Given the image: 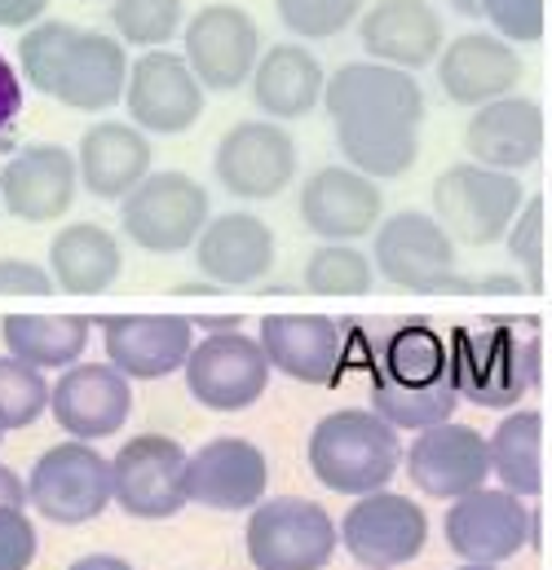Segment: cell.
<instances>
[{
    "mask_svg": "<svg viewBox=\"0 0 552 570\" xmlns=\"http://www.w3.org/2000/svg\"><path fill=\"white\" fill-rule=\"evenodd\" d=\"M323 107L332 116L336 146L349 168H358L372 181L412 173L424 125V89L412 71L372 58L345 62L336 76H327Z\"/></svg>",
    "mask_w": 552,
    "mask_h": 570,
    "instance_id": "6da1fadb",
    "label": "cell"
},
{
    "mask_svg": "<svg viewBox=\"0 0 552 570\" xmlns=\"http://www.w3.org/2000/svg\"><path fill=\"white\" fill-rule=\"evenodd\" d=\"M372 412L394 429L446 425L460 407L451 376V345L428 318H390L372 336Z\"/></svg>",
    "mask_w": 552,
    "mask_h": 570,
    "instance_id": "7a4b0ae2",
    "label": "cell"
},
{
    "mask_svg": "<svg viewBox=\"0 0 552 570\" xmlns=\"http://www.w3.org/2000/svg\"><path fill=\"white\" fill-rule=\"evenodd\" d=\"M522 323L526 318H486L446 341L460 399L491 412H513L518 399L540 381V336Z\"/></svg>",
    "mask_w": 552,
    "mask_h": 570,
    "instance_id": "3957f363",
    "label": "cell"
},
{
    "mask_svg": "<svg viewBox=\"0 0 552 570\" xmlns=\"http://www.w3.org/2000/svg\"><path fill=\"white\" fill-rule=\"evenodd\" d=\"M309 469L336 495H372L403 469L398 429L372 407H341L309 429Z\"/></svg>",
    "mask_w": 552,
    "mask_h": 570,
    "instance_id": "277c9868",
    "label": "cell"
},
{
    "mask_svg": "<svg viewBox=\"0 0 552 570\" xmlns=\"http://www.w3.org/2000/svg\"><path fill=\"white\" fill-rule=\"evenodd\" d=\"M522 204H526V186L518 181V173H495L473 159L442 168L433 181L437 226L455 244H469V248L500 244L509 235L513 217L522 213Z\"/></svg>",
    "mask_w": 552,
    "mask_h": 570,
    "instance_id": "5b68a950",
    "label": "cell"
},
{
    "mask_svg": "<svg viewBox=\"0 0 552 570\" xmlns=\"http://www.w3.org/2000/svg\"><path fill=\"white\" fill-rule=\"evenodd\" d=\"M208 222H213L208 190L181 168L146 173L138 190L120 199V226L129 244H138L141 253H155V257L190 253Z\"/></svg>",
    "mask_w": 552,
    "mask_h": 570,
    "instance_id": "8992f818",
    "label": "cell"
},
{
    "mask_svg": "<svg viewBox=\"0 0 552 570\" xmlns=\"http://www.w3.org/2000/svg\"><path fill=\"white\" fill-rule=\"evenodd\" d=\"M27 504L53 527H85L116 504L111 495V460L93 442H58L40 451L27 473Z\"/></svg>",
    "mask_w": 552,
    "mask_h": 570,
    "instance_id": "52a82bcc",
    "label": "cell"
},
{
    "mask_svg": "<svg viewBox=\"0 0 552 570\" xmlns=\"http://www.w3.org/2000/svg\"><path fill=\"white\" fill-rule=\"evenodd\" d=\"M248 562L257 570H327L341 549V527L332 513L300 495L262 500L248 513Z\"/></svg>",
    "mask_w": 552,
    "mask_h": 570,
    "instance_id": "ba28073f",
    "label": "cell"
},
{
    "mask_svg": "<svg viewBox=\"0 0 552 570\" xmlns=\"http://www.w3.org/2000/svg\"><path fill=\"white\" fill-rule=\"evenodd\" d=\"M442 535L460 562L500 567L535 540V513L526 509L522 495H513L504 487H477L446 504Z\"/></svg>",
    "mask_w": 552,
    "mask_h": 570,
    "instance_id": "9c48e42d",
    "label": "cell"
},
{
    "mask_svg": "<svg viewBox=\"0 0 552 570\" xmlns=\"http://www.w3.org/2000/svg\"><path fill=\"white\" fill-rule=\"evenodd\" d=\"M186 446L168 433H138L111 455V495L138 522H164L186 509Z\"/></svg>",
    "mask_w": 552,
    "mask_h": 570,
    "instance_id": "30bf717a",
    "label": "cell"
},
{
    "mask_svg": "<svg viewBox=\"0 0 552 570\" xmlns=\"http://www.w3.org/2000/svg\"><path fill=\"white\" fill-rule=\"evenodd\" d=\"M181 372L190 399L208 412H248L270 390V358L262 354L257 336H248L244 327L221 336H199Z\"/></svg>",
    "mask_w": 552,
    "mask_h": 570,
    "instance_id": "8fae6325",
    "label": "cell"
},
{
    "mask_svg": "<svg viewBox=\"0 0 552 570\" xmlns=\"http://www.w3.org/2000/svg\"><path fill=\"white\" fill-rule=\"evenodd\" d=\"M372 266L381 279L407 292H455L460 284V262H455V239L437 226L428 213H394L376 226V248Z\"/></svg>",
    "mask_w": 552,
    "mask_h": 570,
    "instance_id": "7c38bea8",
    "label": "cell"
},
{
    "mask_svg": "<svg viewBox=\"0 0 552 570\" xmlns=\"http://www.w3.org/2000/svg\"><path fill=\"white\" fill-rule=\"evenodd\" d=\"M181 58L213 94H235L262 62V31L239 4H204L181 31Z\"/></svg>",
    "mask_w": 552,
    "mask_h": 570,
    "instance_id": "4fadbf2b",
    "label": "cell"
},
{
    "mask_svg": "<svg viewBox=\"0 0 552 570\" xmlns=\"http://www.w3.org/2000/svg\"><path fill=\"white\" fill-rule=\"evenodd\" d=\"M428 518L412 495L372 491L349 504L341 518V544L363 570H398L424 553Z\"/></svg>",
    "mask_w": 552,
    "mask_h": 570,
    "instance_id": "5bb4252c",
    "label": "cell"
},
{
    "mask_svg": "<svg viewBox=\"0 0 552 570\" xmlns=\"http://www.w3.org/2000/svg\"><path fill=\"white\" fill-rule=\"evenodd\" d=\"M204 94L208 89L195 80V71L186 67L181 53H172V49H146L138 62L129 67V89H125L129 125H138L141 134L177 138V134H186V129L199 125Z\"/></svg>",
    "mask_w": 552,
    "mask_h": 570,
    "instance_id": "9a60e30c",
    "label": "cell"
},
{
    "mask_svg": "<svg viewBox=\"0 0 552 570\" xmlns=\"http://www.w3.org/2000/svg\"><path fill=\"white\" fill-rule=\"evenodd\" d=\"M270 491V460L248 438H213L186 455V504L253 513Z\"/></svg>",
    "mask_w": 552,
    "mask_h": 570,
    "instance_id": "2e32d148",
    "label": "cell"
},
{
    "mask_svg": "<svg viewBox=\"0 0 552 570\" xmlns=\"http://www.w3.org/2000/svg\"><path fill=\"white\" fill-rule=\"evenodd\" d=\"M213 173L235 199H275L296 181V142L275 120H239L217 142Z\"/></svg>",
    "mask_w": 552,
    "mask_h": 570,
    "instance_id": "e0dca14e",
    "label": "cell"
},
{
    "mask_svg": "<svg viewBox=\"0 0 552 570\" xmlns=\"http://www.w3.org/2000/svg\"><path fill=\"white\" fill-rule=\"evenodd\" d=\"M403 469L412 478L415 491L428 500H460L491 478V446L482 429L473 425H433L420 429L412 446H403Z\"/></svg>",
    "mask_w": 552,
    "mask_h": 570,
    "instance_id": "ac0fdd59",
    "label": "cell"
},
{
    "mask_svg": "<svg viewBox=\"0 0 552 570\" xmlns=\"http://www.w3.org/2000/svg\"><path fill=\"white\" fill-rule=\"evenodd\" d=\"M300 222L327 244H354L385 222V195L349 164H327L300 186Z\"/></svg>",
    "mask_w": 552,
    "mask_h": 570,
    "instance_id": "d6986e66",
    "label": "cell"
},
{
    "mask_svg": "<svg viewBox=\"0 0 552 570\" xmlns=\"http://www.w3.org/2000/svg\"><path fill=\"white\" fill-rule=\"evenodd\" d=\"M76 190H80V168L67 146H22L0 168V208L31 226L67 217L76 204Z\"/></svg>",
    "mask_w": 552,
    "mask_h": 570,
    "instance_id": "ffe728a7",
    "label": "cell"
},
{
    "mask_svg": "<svg viewBox=\"0 0 552 570\" xmlns=\"http://www.w3.org/2000/svg\"><path fill=\"white\" fill-rule=\"evenodd\" d=\"M102 350L125 381H159L186 367L195 350V323L181 314H107Z\"/></svg>",
    "mask_w": 552,
    "mask_h": 570,
    "instance_id": "44dd1931",
    "label": "cell"
},
{
    "mask_svg": "<svg viewBox=\"0 0 552 570\" xmlns=\"http://www.w3.org/2000/svg\"><path fill=\"white\" fill-rule=\"evenodd\" d=\"M49 412L67 438L102 442L129 425L134 381H125L111 363H76L58 376V385H49Z\"/></svg>",
    "mask_w": 552,
    "mask_h": 570,
    "instance_id": "7402d4cb",
    "label": "cell"
},
{
    "mask_svg": "<svg viewBox=\"0 0 552 570\" xmlns=\"http://www.w3.org/2000/svg\"><path fill=\"white\" fill-rule=\"evenodd\" d=\"M522 76H526L522 53L509 40H500L495 31L455 36L437 53V85H442V94L455 107H469V111L518 94V80Z\"/></svg>",
    "mask_w": 552,
    "mask_h": 570,
    "instance_id": "603a6c76",
    "label": "cell"
},
{
    "mask_svg": "<svg viewBox=\"0 0 552 570\" xmlns=\"http://www.w3.org/2000/svg\"><path fill=\"white\" fill-rule=\"evenodd\" d=\"M257 345L270 372L300 385H332L345 358V327L327 314H266L257 323Z\"/></svg>",
    "mask_w": 552,
    "mask_h": 570,
    "instance_id": "cb8c5ba5",
    "label": "cell"
},
{
    "mask_svg": "<svg viewBox=\"0 0 552 570\" xmlns=\"http://www.w3.org/2000/svg\"><path fill=\"white\" fill-rule=\"evenodd\" d=\"M358 45L372 62L420 71L446 49V27L428 0H376L358 18Z\"/></svg>",
    "mask_w": 552,
    "mask_h": 570,
    "instance_id": "d4e9b609",
    "label": "cell"
},
{
    "mask_svg": "<svg viewBox=\"0 0 552 570\" xmlns=\"http://www.w3.org/2000/svg\"><path fill=\"white\" fill-rule=\"evenodd\" d=\"M204 279L221 287H253L275 271V230L253 213H221L190 248Z\"/></svg>",
    "mask_w": 552,
    "mask_h": 570,
    "instance_id": "484cf974",
    "label": "cell"
},
{
    "mask_svg": "<svg viewBox=\"0 0 552 570\" xmlns=\"http://www.w3.org/2000/svg\"><path fill=\"white\" fill-rule=\"evenodd\" d=\"M464 146H469V159L482 164V168H495V173H522L540 159L544 150V116H540V102L535 98H500V102H486L469 116L464 125Z\"/></svg>",
    "mask_w": 552,
    "mask_h": 570,
    "instance_id": "4316f807",
    "label": "cell"
},
{
    "mask_svg": "<svg viewBox=\"0 0 552 570\" xmlns=\"http://www.w3.org/2000/svg\"><path fill=\"white\" fill-rule=\"evenodd\" d=\"M129 53L116 36L107 31H76L67 58H62V71H58V85H53V98L71 111H85V116H98V111H111L125 102V89H129Z\"/></svg>",
    "mask_w": 552,
    "mask_h": 570,
    "instance_id": "83f0119b",
    "label": "cell"
},
{
    "mask_svg": "<svg viewBox=\"0 0 552 570\" xmlns=\"http://www.w3.org/2000/svg\"><path fill=\"white\" fill-rule=\"evenodd\" d=\"M76 168H80V186L93 199H111L120 204L125 195H134L146 173H150V138L138 125L125 120H98L76 150Z\"/></svg>",
    "mask_w": 552,
    "mask_h": 570,
    "instance_id": "f1b7e54d",
    "label": "cell"
},
{
    "mask_svg": "<svg viewBox=\"0 0 552 570\" xmlns=\"http://www.w3.org/2000/svg\"><path fill=\"white\" fill-rule=\"evenodd\" d=\"M248 85H253L257 111H266V120H300L323 102L327 71L305 45L283 40V45H270V53H262Z\"/></svg>",
    "mask_w": 552,
    "mask_h": 570,
    "instance_id": "f546056e",
    "label": "cell"
},
{
    "mask_svg": "<svg viewBox=\"0 0 552 570\" xmlns=\"http://www.w3.org/2000/svg\"><path fill=\"white\" fill-rule=\"evenodd\" d=\"M120 271H125L120 239L98 222H71L49 244V275L58 292L98 296L120 279Z\"/></svg>",
    "mask_w": 552,
    "mask_h": 570,
    "instance_id": "4dcf8cb0",
    "label": "cell"
},
{
    "mask_svg": "<svg viewBox=\"0 0 552 570\" xmlns=\"http://www.w3.org/2000/svg\"><path fill=\"white\" fill-rule=\"evenodd\" d=\"M9 358H22L36 372H67L85 358L93 318L89 314H9L0 318Z\"/></svg>",
    "mask_w": 552,
    "mask_h": 570,
    "instance_id": "1f68e13d",
    "label": "cell"
},
{
    "mask_svg": "<svg viewBox=\"0 0 552 570\" xmlns=\"http://www.w3.org/2000/svg\"><path fill=\"white\" fill-rule=\"evenodd\" d=\"M491 446V478H500L504 491L535 500L544 491V416L531 407H513L495 433Z\"/></svg>",
    "mask_w": 552,
    "mask_h": 570,
    "instance_id": "d6a6232c",
    "label": "cell"
},
{
    "mask_svg": "<svg viewBox=\"0 0 552 570\" xmlns=\"http://www.w3.org/2000/svg\"><path fill=\"white\" fill-rule=\"evenodd\" d=\"M76 22H62V18H40L36 27L22 31L18 40V76L40 89L45 98H53V85H58V71H62V58L76 40Z\"/></svg>",
    "mask_w": 552,
    "mask_h": 570,
    "instance_id": "836d02e7",
    "label": "cell"
},
{
    "mask_svg": "<svg viewBox=\"0 0 552 570\" xmlns=\"http://www.w3.org/2000/svg\"><path fill=\"white\" fill-rule=\"evenodd\" d=\"M376 284V266L354 244H323L305 262V287L318 296H363Z\"/></svg>",
    "mask_w": 552,
    "mask_h": 570,
    "instance_id": "e575fe53",
    "label": "cell"
},
{
    "mask_svg": "<svg viewBox=\"0 0 552 570\" xmlns=\"http://www.w3.org/2000/svg\"><path fill=\"white\" fill-rule=\"evenodd\" d=\"M186 4L181 0H111V27L120 45L164 49L181 31Z\"/></svg>",
    "mask_w": 552,
    "mask_h": 570,
    "instance_id": "d590c367",
    "label": "cell"
},
{
    "mask_svg": "<svg viewBox=\"0 0 552 570\" xmlns=\"http://www.w3.org/2000/svg\"><path fill=\"white\" fill-rule=\"evenodd\" d=\"M49 412V381L45 372L27 367L22 358H0V433L36 425Z\"/></svg>",
    "mask_w": 552,
    "mask_h": 570,
    "instance_id": "8d00e7d4",
    "label": "cell"
},
{
    "mask_svg": "<svg viewBox=\"0 0 552 570\" xmlns=\"http://www.w3.org/2000/svg\"><path fill=\"white\" fill-rule=\"evenodd\" d=\"M504 248H509V262L518 266L526 292H540L544 287V199L540 195H526L522 213L513 217V226L504 235Z\"/></svg>",
    "mask_w": 552,
    "mask_h": 570,
    "instance_id": "74e56055",
    "label": "cell"
},
{
    "mask_svg": "<svg viewBox=\"0 0 552 570\" xmlns=\"http://www.w3.org/2000/svg\"><path fill=\"white\" fill-rule=\"evenodd\" d=\"M275 4H278L283 27H287L296 40H332V36H341V31L358 18V9H363V0H275Z\"/></svg>",
    "mask_w": 552,
    "mask_h": 570,
    "instance_id": "f35d334b",
    "label": "cell"
},
{
    "mask_svg": "<svg viewBox=\"0 0 552 570\" xmlns=\"http://www.w3.org/2000/svg\"><path fill=\"white\" fill-rule=\"evenodd\" d=\"M482 18L491 22V31L500 40L518 45H535L544 36V0H482Z\"/></svg>",
    "mask_w": 552,
    "mask_h": 570,
    "instance_id": "ab89813d",
    "label": "cell"
},
{
    "mask_svg": "<svg viewBox=\"0 0 552 570\" xmlns=\"http://www.w3.org/2000/svg\"><path fill=\"white\" fill-rule=\"evenodd\" d=\"M40 535L27 509H0V570H27L36 562Z\"/></svg>",
    "mask_w": 552,
    "mask_h": 570,
    "instance_id": "60d3db41",
    "label": "cell"
},
{
    "mask_svg": "<svg viewBox=\"0 0 552 570\" xmlns=\"http://www.w3.org/2000/svg\"><path fill=\"white\" fill-rule=\"evenodd\" d=\"M58 292L53 275L27 257H0V296H49Z\"/></svg>",
    "mask_w": 552,
    "mask_h": 570,
    "instance_id": "b9f144b4",
    "label": "cell"
},
{
    "mask_svg": "<svg viewBox=\"0 0 552 570\" xmlns=\"http://www.w3.org/2000/svg\"><path fill=\"white\" fill-rule=\"evenodd\" d=\"M18 111H22V76L13 71V62L0 49V134L18 120Z\"/></svg>",
    "mask_w": 552,
    "mask_h": 570,
    "instance_id": "7bdbcfd3",
    "label": "cell"
},
{
    "mask_svg": "<svg viewBox=\"0 0 552 570\" xmlns=\"http://www.w3.org/2000/svg\"><path fill=\"white\" fill-rule=\"evenodd\" d=\"M49 0H0V27H36L45 18Z\"/></svg>",
    "mask_w": 552,
    "mask_h": 570,
    "instance_id": "ee69618b",
    "label": "cell"
},
{
    "mask_svg": "<svg viewBox=\"0 0 552 570\" xmlns=\"http://www.w3.org/2000/svg\"><path fill=\"white\" fill-rule=\"evenodd\" d=\"M0 509H27V482L9 464H0Z\"/></svg>",
    "mask_w": 552,
    "mask_h": 570,
    "instance_id": "f6af8a7d",
    "label": "cell"
},
{
    "mask_svg": "<svg viewBox=\"0 0 552 570\" xmlns=\"http://www.w3.org/2000/svg\"><path fill=\"white\" fill-rule=\"evenodd\" d=\"M195 323V332H204V336H221V332H239V314H195L190 318Z\"/></svg>",
    "mask_w": 552,
    "mask_h": 570,
    "instance_id": "bcb514c9",
    "label": "cell"
},
{
    "mask_svg": "<svg viewBox=\"0 0 552 570\" xmlns=\"http://www.w3.org/2000/svg\"><path fill=\"white\" fill-rule=\"evenodd\" d=\"M67 570H134V562H125L116 553H89V558H76Z\"/></svg>",
    "mask_w": 552,
    "mask_h": 570,
    "instance_id": "7dc6e473",
    "label": "cell"
},
{
    "mask_svg": "<svg viewBox=\"0 0 552 570\" xmlns=\"http://www.w3.org/2000/svg\"><path fill=\"white\" fill-rule=\"evenodd\" d=\"M455 13H464V18H482V0H446Z\"/></svg>",
    "mask_w": 552,
    "mask_h": 570,
    "instance_id": "c3c4849f",
    "label": "cell"
},
{
    "mask_svg": "<svg viewBox=\"0 0 552 570\" xmlns=\"http://www.w3.org/2000/svg\"><path fill=\"white\" fill-rule=\"evenodd\" d=\"M460 570H495V567H473V562H464Z\"/></svg>",
    "mask_w": 552,
    "mask_h": 570,
    "instance_id": "681fc988",
    "label": "cell"
},
{
    "mask_svg": "<svg viewBox=\"0 0 552 570\" xmlns=\"http://www.w3.org/2000/svg\"><path fill=\"white\" fill-rule=\"evenodd\" d=\"M0 442H4V433H0Z\"/></svg>",
    "mask_w": 552,
    "mask_h": 570,
    "instance_id": "f907efd6",
    "label": "cell"
}]
</instances>
